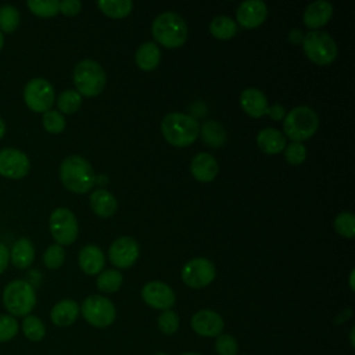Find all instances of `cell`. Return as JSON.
Wrapping results in <instances>:
<instances>
[{"label":"cell","instance_id":"cell-30","mask_svg":"<svg viewBox=\"0 0 355 355\" xmlns=\"http://www.w3.org/2000/svg\"><path fill=\"white\" fill-rule=\"evenodd\" d=\"M122 280H123V277L119 270L108 269L98 275L96 283H97L98 290H101L104 293H115L119 290Z\"/></svg>","mask_w":355,"mask_h":355},{"label":"cell","instance_id":"cell-1","mask_svg":"<svg viewBox=\"0 0 355 355\" xmlns=\"http://www.w3.org/2000/svg\"><path fill=\"white\" fill-rule=\"evenodd\" d=\"M60 179L67 190L78 194L87 193L96 183L93 166L80 155H69L61 162Z\"/></svg>","mask_w":355,"mask_h":355},{"label":"cell","instance_id":"cell-15","mask_svg":"<svg viewBox=\"0 0 355 355\" xmlns=\"http://www.w3.org/2000/svg\"><path fill=\"white\" fill-rule=\"evenodd\" d=\"M223 326L225 322L222 316L211 309H201L191 316L193 330L202 337H218Z\"/></svg>","mask_w":355,"mask_h":355},{"label":"cell","instance_id":"cell-37","mask_svg":"<svg viewBox=\"0 0 355 355\" xmlns=\"http://www.w3.org/2000/svg\"><path fill=\"white\" fill-rule=\"evenodd\" d=\"M65 259V251L60 244H51L43 254V262L49 269H58Z\"/></svg>","mask_w":355,"mask_h":355},{"label":"cell","instance_id":"cell-12","mask_svg":"<svg viewBox=\"0 0 355 355\" xmlns=\"http://www.w3.org/2000/svg\"><path fill=\"white\" fill-rule=\"evenodd\" d=\"M139 254H140V248L137 241L129 236L116 239L108 250V258L111 263L121 269H126L132 266L137 261Z\"/></svg>","mask_w":355,"mask_h":355},{"label":"cell","instance_id":"cell-26","mask_svg":"<svg viewBox=\"0 0 355 355\" xmlns=\"http://www.w3.org/2000/svg\"><path fill=\"white\" fill-rule=\"evenodd\" d=\"M201 137L209 147H222L226 141V133L222 125L216 121H207L201 126Z\"/></svg>","mask_w":355,"mask_h":355},{"label":"cell","instance_id":"cell-39","mask_svg":"<svg viewBox=\"0 0 355 355\" xmlns=\"http://www.w3.org/2000/svg\"><path fill=\"white\" fill-rule=\"evenodd\" d=\"M215 349L218 355H237L239 344L230 334L220 333L215 341Z\"/></svg>","mask_w":355,"mask_h":355},{"label":"cell","instance_id":"cell-8","mask_svg":"<svg viewBox=\"0 0 355 355\" xmlns=\"http://www.w3.org/2000/svg\"><path fill=\"white\" fill-rule=\"evenodd\" d=\"M79 311L89 324L100 329L108 327L116 316V311L111 300L97 294L85 298Z\"/></svg>","mask_w":355,"mask_h":355},{"label":"cell","instance_id":"cell-34","mask_svg":"<svg viewBox=\"0 0 355 355\" xmlns=\"http://www.w3.org/2000/svg\"><path fill=\"white\" fill-rule=\"evenodd\" d=\"M336 232L347 239H352L355 236V216L349 211L340 212L334 219Z\"/></svg>","mask_w":355,"mask_h":355},{"label":"cell","instance_id":"cell-43","mask_svg":"<svg viewBox=\"0 0 355 355\" xmlns=\"http://www.w3.org/2000/svg\"><path fill=\"white\" fill-rule=\"evenodd\" d=\"M268 114L270 115L272 119H282L284 115H286V110L283 105H279V104H275L273 107H270L268 110Z\"/></svg>","mask_w":355,"mask_h":355},{"label":"cell","instance_id":"cell-41","mask_svg":"<svg viewBox=\"0 0 355 355\" xmlns=\"http://www.w3.org/2000/svg\"><path fill=\"white\" fill-rule=\"evenodd\" d=\"M80 8H82V4L78 0L60 1V12H62L64 15H68V17L76 15V14H79Z\"/></svg>","mask_w":355,"mask_h":355},{"label":"cell","instance_id":"cell-45","mask_svg":"<svg viewBox=\"0 0 355 355\" xmlns=\"http://www.w3.org/2000/svg\"><path fill=\"white\" fill-rule=\"evenodd\" d=\"M4 135H6V125H4L3 119L0 118V139H1Z\"/></svg>","mask_w":355,"mask_h":355},{"label":"cell","instance_id":"cell-10","mask_svg":"<svg viewBox=\"0 0 355 355\" xmlns=\"http://www.w3.org/2000/svg\"><path fill=\"white\" fill-rule=\"evenodd\" d=\"M24 101L35 112H46L54 104V89L43 78L31 79L24 89Z\"/></svg>","mask_w":355,"mask_h":355},{"label":"cell","instance_id":"cell-16","mask_svg":"<svg viewBox=\"0 0 355 355\" xmlns=\"http://www.w3.org/2000/svg\"><path fill=\"white\" fill-rule=\"evenodd\" d=\"M266 15H268V7L261 0L243 1L236 11L237 22L245 29H252L259 26L266 19Z\"/></svg>","mask_w":355,"mask_h":355},{"label":"cell","instance_id":"cell-21","mask_svg":"<svg viewBox=\"0 0 355 355\" xmlns=\"http://www.w3.org/2000/svg\"><path fill=\"white\" fill-rule=\"evenodd\" d=\"M79 315V306L73 300H61L50 311L51 322L58 327L71 326Z\"/></svg>","mask_w":355,"mask_h":355},{"label":"cell","instance_id":"cell-13","mask_svg":"<svg viewBox=\"0 0 355 355\" xmlns=\"http://www.w3.org/2000/svg\"><path fill=\"white\" fill-rule=\"evenodd\" d=\"M29 159L25 153L17 148L0 151V175L8 179H21L29 172Z\"/></svg>","mask_w":355,"mask_h":355},{"label":"cell","instance_id":"cell-33","mask_svg":"<svg viewBox=\"0 0 355 355\" xmlns=\"http://www.w3.org/2000/svg\"><path fill=\"white\" fill-rule=\"evenodd\" d=\"M82 104V96L72 89L64 90L58 98H57V105L58 110L64 114H73L78 111V108Z\"/></svg>","mask_w":355,"mask_h":355},{"label":"cell","instance_id":"cell-9","mask_svg":"<svg viewBox=\"0 0 355 355\" xmlns=\"http://www.w3.org/2000/svg\"><path fill=\"white\" fill-rule=\"evenodd\" d=\"M49 227L53 239L60 245H69L78 237V220L68 208H55L50 215Z\"/></svg>","mask_w":355,"mask_h":355},{"label":"cell","instance_id":"cell-17","mask_svg":"<svg viewBox=\"0 0 355 355\" xmlns=\"http://www.w3.org/2000/svg\"><path fill=\"white\" fill-rule=\"evenodd\" d=\"M333 15V6L326 0H316L306 6L304 11V24L309 29H318L326 25Z\"/></svg>","mask_w":355,"mask_h":355},{"label":"cell","instance_id":"cell-7","mask_svg":"<svg viewBox=\"0 0 355 355\" xmlns=\"http://www.w3.org/2000/svg\"><path fill=\"white\" fill-rule=\"evenodd\" d=\"M302 49L308 60L318 65H329L337 57V44L334 39L322 31H309L304 35Z\"/></svg>","mask_w":355,"mask_h":355},{"label":"cell","instance_id":"cell-11","mask_svg":"<svg viewBox=\"0 0 355 355\" xmlns=\"http://www.w3.org/2000/svg\"><path fill=\"white\" fill-rule=\"evenodd\" d=\"M180 276L186 286L202 288L215 279V266L207 258H193L183 265Z\"/></svg>","mask_w":355,"mask_h":355},{"label":"cell","instance_id":"cell-47","mask_svg":"<svg viewBox=\"0 0 355 355\" xmlns=\"http://www.w3.org/2000/svg\"><path fill=\"white\" fill-rule=\"evenodd\" d=\"M354 331H355V329L352 327V329H351V334H349V337H351V345H352V347L355 345V343H354Z\"/></svg>","mask_w":355,"mask_h":355},{"label":"cell","instance_id":"cell-20","mask_svg":"<svg viewBox=\"0 0 355 355\" xmlns=\"http://www.w3.org/2000/svg\"><path fill=\"white\" fill-rule=\"evenodd\" d=\"M78 263L86 275H97L103 270L105 258L103 251L97 245L87 244L79 251Z\"/></svg>","mask_w":355,"mask_h":355},{"label":"cell","instance_id":"cell-29","mask_svg":"<svg viewBox=\"0 0 355 355\" xmlns=\"http://www.w3.org/2000/svg\"><path fill=\"white\" fill-rule=\"evenodd\" d=\"M22 333L29 341L37 343L44 338L46 326L37 316L26 315L22 320Z\"/></svg>","mask_w":355,"mask_h":355},{"label":"cell","instance_id":"cell-19","mask_svg":"<svg viewBox=\"0 0 355 355\" xmlns=\"http://www.w3.org/2000/svg\"><path fill=\"white\" fill-rule=\"evenodd\" d=\"M190 171L196 180L207 183L216 178L219 168H218L216 159L211 154L200 153L194 155V158L191 159Z\"/></svg>","mask_w":355,"mask_h":355},{"label":"cell","instance_id":"cell-42","mask_svg":"<svg viewBox=\"0 0 355 355\" xmlns=\"http://www.w3.org/2000/svg\"><path fill=\"white\" fill-rule=\"evenodd\" d=\"M10 261V251L8 248L0 243V275L7 269Z\"/></svg>","mask_w":355,"mask_h":355},{"label":"cell","instance_id":"cell-5","mask_svg":"<svg viewBox=\"0 0 355 355\" xmlns=\"http://www.w3.org/2000/svg\"><path fill=\"white\" fill-rule=\"evenodd\" d=\"M319 126L316 112L306 105H298L286 114L283 129L288 139L301 143L315 135Z\"/></svg>","mask_w":355,"mask_h":355},{"label":"cell","instance_id":"cell-14","mask_svg":"<svg viewBox=\"0 0 355 355\" xmlns=\"http://www.w3.org/2000/svg\"><path fill=\"white\" fill-rule=\"evenodd\" d=\"M141 298L148 306L162 311L173 306L176 300L173 290L162 282H148L144 284L141 288Z\"/></svg>","mask_w":355,"mask_h":355},{"label":"cell","instance_id":"cell-22","mask_svg":"<svg viewBox=\"0 0 355 355\" xmlns=\"http://www.w3.org/2000/svg\"><path fill=\"white\" fill-rule=\"evenodd\" d=\"M90 207L93 212L101 218L112 216L116 212L118 202L114 194L105 189H96L90 194Z\"/></svg>","mask_w":355,"mask_h":355},{"label":"cell","instance_id":"cell-38","mask_svg":"<svg viewBox=\"0 0 355 355\" xmlns=\"http://www.w3.org/2000/svg\"><path fill=\"white\" fill-rule=\"evenodd\" d=\"M157 324H158V329L164 334L171 336V334L176 333V330L179 329V318H178L176 312L166 309V311H162V313L158 316Z\"/></svg>","mask_w":355,"mask_h":355},{"label":"cell","instance_id":"cell-49","mask_svg":"<svg viewBox=\"0 0 355 355\" xmlns=\"http://www.w3.org/2000/svg\"><path fill=\"white\" fill-rule=\"evenodd\" d=\"M182 355H201V354H197V352H184Z\"/></svg>","mask_w":355,"mask_h":355},{"label":"cell","instance_id":"cell-23","mask_svg":"<svg viewBox=\"0 0 355 355\" xmlns=\"http://www.w3.org/2000/svg\"><path fill=\"white\" fill-rule=\"evenodd\" d=\"M257 144L265 154H277L286 148V136L275 128H265L257 135Z\"/></svg>","mask_w":355,"mask_h":355},{"label":"cell","instance_id":"cell-35","mask_svg":"<svg viewBox=\"0 0 355 355\" xmlns=\"http://www.w3.org/2000/svg\"><path fill=\"white\" fill-rule=\"evenodd\" d=\"M18 330L19 324L17 318L6 313L0 315V343L11 341L18 334Z\"/></svg>","mask_w":355,"mask_h":355},{"label":"cell","instance_id":"cell-4","mask_svg":"<svg viewBox=\"0 0 355 355\" xmlns=\"http://www.w3.org/2000/svg\"><path fill=\"white\" fill-rule=\"evenodd\" d=\"M1 300L8 315L25 318L36 305V293L26 280H12L4 287Z\"/></svg>","mask_w":355,"mask_h":355},{"label":"cell","instance_id":"cell-3","mask_svg":"<svg viewBox=\"0 0 355 355\" xmlns=\"http://www.w3.org/2000/svg\"><path fill=\"white\" fill-rule=\"evenodd\" d=\"M151 33L157 43L168 49H175L186 43L189 29L184 19L180 15H178L176 12L166 11L159 14L153 21Z\"/></svg>","mask_w":355,"mask_h":355},{"label":"cell","instance_id":"cell-32","mask_svg":"<svg viewBox=\"0 0 355 355\" xmlns=\"http://www.w3.org/2000/svg\"><path fill=\"white\" fill-rule=\"evenodd\" d=\"M19 25V12L15 7L4 4L0 7V32L11 33Z\"/></svg>","mask_w":355,"mask_h":355},{"label":"cell","instance_id":"cell-31","mask_svg":"<svg viewBox=\"0 0 355 355\" xmlns=\"http://www.w3.org/2000/svg\"><path fill=\"white\" fill-rule=\"evenodd\" d=\"M28 8L37 17L50 18L60 12V1L57 0H28Z\"/></svg>","mask_w":355,"mask_h":355},{"label":"cell","instance_id":"cell-28","mask_svg":"<svg viewBox=\"0 0 355 355\" xmlns=\"http://www.w3.org/2000/svg\"><path fill=\"white\" fill-rule=\"evenodd\" d=\"M97 6L111 18H123L132 11L133 3L130 0H98Z\"/></svg>","mask_w":355,"mask_h":355},{"label":"cell","instance_id":"cell-36","mask_svg":"<svg viewBox=\"0 0 355 355\" xmlns=\"http://www.w3.org/2000/svg\"><path fill=\"white\" fill-rule=\"evenodd\" d=\"M43 126L49 133L57 135L61 133L65 128V118L62 116L61 112L54 111V110H49L46 112H43Z\"/></svg>","mask_w":355,"mask_h":355},{"label":"cell","instance_id":"cell-50","mask_svg":"<svg viewBox=\"0 0 355 355\" xmlns=\"http://www.w3.org/2000/svg\"><path fill=\"white\" fill-rule=\"evenodd\" d=\"M155 355H168V354H165V352H158V354H155Z\"/></svg>","mask_w":355,"mask_h":355},{"label":"cell","instance_id":"cell-18","mask_svg":"<svg viewBox=\"0 0 355 355\" xmlns=\"http://www.w3.org/2000/svg\"><path fill=\"white\" fill-rule=\"evenodd\" d=\"M240 105L252 118H261L262 115L268 114L269 110L266 96L255 87H248L241 92Z\"/></svg>","mask_w":355,"mask_h":355},{"label":"cell","instance_id":"cell-46","mask_svg":"<svg viewBox=\"0 0 355 355\" xmlns=\"http://www.w3.org/2000/svg\"><path fill=\"white\" fill-rule=\"evenodd\" d=\"M354 275H355V270H351V275H349V287H351V290H354Z\"/></svg>","mask_w":355,"mask_h":355},{"label":"cell","instance_id":"cell-27","mask_svg":"<svg viewBox=\"0 0 355 355\" xmlns=\"http://www.w3.org/2000/svg\"><path fill=\"white\" fill-rule=\"evenodd\" d=\"M209 31L214 37L220 40H227L237 33V24L230 17L219 15L211 21Z\"/></svg>","mask_w":355,"mask_h":355},{"label":"cell","instance_id":"cell-2","mask_svg":"<svg viewBox=\"0 0 355 355\" xmlns=\"http://www.w3.org/2000/svg\"><path fill=\"white\" fill-rule=\"evenodd\" d=\"M161 132L169 144L175 147H186L197 140L200 135V125L187 114L171 112L164 116L161 122Z\"/></svg>","mask_w":355,"mask_h":355},{"label":"cell","instance_id":"cell-48","mask_svg":"<svg viewBox=\"0 0 355 355\" xmlns=\"http://www.w3.org/2000/svg\"><path fill=\"white\" fill-rule=\"evenodd\" d=\"M3 43H4V37H3V33L0 32V50H1V47H3Z\"/></svg>","mask_w":355,"mask_h":355},{"label":"cell","instance_id":"cell-44","mask_svg":"<svg viewBox=\"0 0 355 355\" xmlns=\"http://www.w3.org/2000/svg\"><path fill=\"white\" fill-rule=\"evenodd\" d=\"M302 39H304L302 32H301V31H298V29L291 31V32H290V35H288V40H290L291 43H294V44H298L300 42H302Z\"/></svg>","mask_w":355,"mask_h":355},{"label":"cell","instance_id":"cell-40","mask_svg":"<svg viewBox=\"0 0 355 355\" xmlns=\"http://www.w3.org/2000/svg\"><path fill=\"white\" fill-rule=\"evenodd\" d=\"M284 158L290 165H300L306 158V148L304 144L293 141L284 148Z\"/></svg>","mask_w":355,"mask_h":355},{"label":"cell","instance_id":"cell-24","mask_svg":"<svg viewBox=\"0 0 355 355\" xmlns=\"http://www.w3.org/2000/svg\"><path fill=\"white\" fill-rule=\"evenodd\" d=\"M35 258V248L29 239H19L12 244V248L10 251V259L11 263L18 269H26L32 265Z\"/></svg>","mask_w":355,"mask_h":355},{"label":"cell","instance_id":"cell-25","mask_svg":"<svg viewBox=\"0 0 355 355\" xmlns=\"http://www.w3.org/2000/svg\"><path fill=\"white\" fill-rule=\"evenodd\" d=\"M136 64L143 71H153L158 67L161 60V51L158 46L153 42H146L140 44L135 55Z\"/></svg>","mask_w":355,"mask_h":355},{"label":"cell","instance_id":"cell-6","mask_svg":"<svg viewBox=\"0 0 355 355\" xmlns=\"http://www.w3.org/2000/svg\"><path fill=\"white\" fill-rule=\"evenodd\" d=\"M105 80V72L97 61L83 60L73 69V83L80 96H98L104 90Z\"/></svg>","mask_w":355,"mask_h":355}]
</instances>
